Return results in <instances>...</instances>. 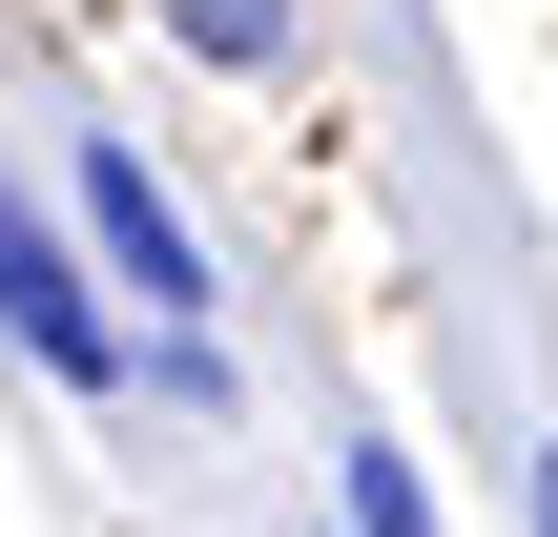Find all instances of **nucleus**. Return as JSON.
I'll use <instances>...</instances> for the list:
<instances>
[{"instance_id": "f257e3e1", "label": "nucleus", "mask_w": 558, "mask_h": 537, "mask_svg": "<svg viewBox=\"0 0 558 537\" xmlns=\"http://www.w3.org/2000/svg\"><path fill=\"white\" fill-rule=\"evenodd\" d=\"M0 331H21V352H41L62 393H124V373H145V331L104 310V269H83V248H62V228H41L21 186H0Z\"/></svg>"}, {"instance_id": "f03ea898", "label": "nucleus", "mask_w": 558, "mask_h": 537, "mask_svg": "<svg viewBox=\"0 0 558 537\" xmlns=\"http://www.w3.org/2000/svg\"><path fill=\"white\" fill-rule=\"evenodd\" d=\"M62 186H83V269L145 290V331H207V248H186V207L145 186V145H83Z\"/></svg>"}, {"instance_id": "7ed1b4c3", "label": "nucleus", "mask_w": 558, "mask_h": 537, "mask_svg": "<svg viewBox=\"0 0 558 537\" xmlns=\"http://www.w3.org/2000/svg\"><path fill=\"white\" fill-rule=\"evenodd\" d=\"M166 21H186L207 62H269V41H290V0H166Z\"/></svg>"}, {"instance_id": "20e7f679", "label": "nucleus", "mask_w": 558, "mask_h": 537, "mask_svg": "<svg viewBox=\"0 0 558 537\" xmlns=\"http://www.w3.org/2000/svg\"><path fill=\"white\" fill-rule=\"evenodd\" d=\"M538 537H558V455H538Z\"/></svg>"}]
</instances>
